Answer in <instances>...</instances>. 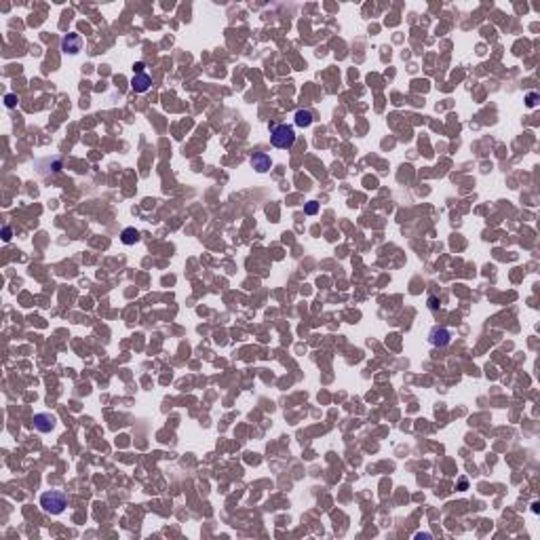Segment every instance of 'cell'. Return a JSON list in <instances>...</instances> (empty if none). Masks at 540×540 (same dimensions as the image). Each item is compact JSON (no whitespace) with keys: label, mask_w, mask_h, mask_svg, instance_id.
<instances>
[{"label":"cell","mask_w":540,"mask_h":540,"mask_svg":"<svg viewBox=\"0 0 540 540\" xmlns=\"http://www.w3.org/2000/svg\"><path fill=\"white\" fill-rule=\"evenodd\" d=\"M150 85H152V78L144 72H137L133 78H131V89H133L135 93H146L150 89Z\"/></svg>","instance_id":"6"},{"label":"cell","mask_w":540,"mask_h":540,"mask_svg":"<svg viewBox=\"0 0 540 540\" xmlns=\"http://www.w3.org/2000/svg\"><path fill=\"white\" fill-rule=\"evenodd\" d=\"M4 99H6V106H9V108H13V106H15V101H17L15 95H6Z\"/></svg>","instance_id":"12"},{"label":"cell","mask_w":540,"mask_h":540,"mask_svg":"<svg viewBox=\"0 0 540 540\" xmlns=\"http://www.w3.org/2000/svg\"><path fill=\"white\" fill-rule=\"evenodd\" d=\"M525 101H528V108H534L536 103H538V93H528Z\"/></svg>","instance_id":"10"},{"label":"cell","mask_w":540,"mask_h":540,"mask_svg":"<svg viewBox=\"0 0 540 540\" xmlns=\"http://www.w3.org/2000/svg\"><path fill=\"white\" fill-rule=\"evenodd\" d=\"M313 121H315V116H313L310 110H297L295 112V124L297 127H310Z\"/></svg>","instance_id":"8"},{"label":"cell","mask_w":540,"mask_h":540,"mask_svg":"<svg viewBox=\"0 0 540 540\" xmlns=\"http://www.w3.org/2000/svg\"><path fill=\"white\" fill-rule=\"evenodd\" d=\"M428 306H431L433 310L437 308V306H439V304H437V297H428Z\"/></svg>","instance_id":"14"},{"label":"cell","mask_w":540,"mask_h":540,"mask_svg":"<svg viewBox=\"0 0 540 540\" xmlns=\"http://www.w3.org/2000/svg\"><path fill=\"white\" fill-rule=\"evenodd\" d=\"M34 428L40 433H49L55 428V416L51 414H36L34 416Z\"/></svg>","instance_id":"4"},{"label":"cell","mask_w":540,"mask_h":540,"mask_svg":"<svg viewBox=\"0 0 540 540\" xmlns=\"http://www.w3.org/2000/svg\"><path fill=\"white\" fill-rule=\"evenodd\" d=\"M40 507L51 515H59V513H64V509H66V496L61 494V491H45V494L40 496Z\"/></svg>","instance_id":"2"},{"label":"cell","mask_w":540,"mask_h":540,"mask_svg":"<svg viewBox=\"0 0 540 540\" xmlns=\"http://www.w3.org/2000/svg\"><path fill=\"white\" fill-rule=\"evenodd\" d=\"M304 211H306L308 216H315V213L319 211V205H317V203H308V205H306V209H304Z\"/></svg>","instance_id":"11"},{"label":"cell","mask_w":540,"mask_h":540,"mask_svg":"<svg viewBox=\"0 0 540 540\" xmlns=\"http://www.w3.org/2000/svg\"><path fill=\"white\" fill-rule=\"evenodd\" d=\"M140 241V232L135 230V228H124L123 230V243L124 245H133Z\"/></svg>","instance_id":"9"},{"label":"cell","mask_w":540,"mask_h":540,"mask_svg":"<svg viewBox=\"0 0 540 540\" xmlns=\"http://www.w3.org/2000/svg\"><path fill=\"white\" fill-rule=\"evenodd\" d=\"M251 167L258 173H266L270 167H272V161H270V156L266 154V152H255V154L251 156Z\"/></svg>","instance_id":"5"},{"label":"cell","mask_w":540,"mask_h":540,"mask_svg":"<svg viewBox=\"0 0 540 540\" xmlns=\"http://www.w3.org/2000/svg\"><path fill=\"white\" fill-rule=\"evenodd\" d=\"M449 331L445 327H433L431 329V342L435 346H447L449 344Z\"/></svg>","instance_id":"7"},{"label":"cell","mask_w":540,"mask_h":540,"mask_svg":"<svg viewBox=\"0 0 540 540\" xmlns=\"http://www.w3.org/2000/svg\"><path fill=\"white\" fill-rule=\"evenodd\" d=\"M80 49H82V36L80 34H68V36H64V40H61V51L68 53V55L80 53Z\"/></svg>","instance_id":"3"},{"label":"cell","mask_w":540,"mask_h":540,"mask_svg":"<svg viewBox=\"0 0 540 540\" xmlns=\"http://www.w3.org/2000/svg\"><path fill=\"white\" fill-rule=\"evenodd\" d=\"M2 239H4V241H11V228H9V226L2 228Z\"/></svg>","instance_id":"13"},{"label":"cell","mask_w":540,"mask_h":540,"mask_svg":"<svg viewBox=\"0 0 540 540\" xmlns=\"http://www.w3.org/2000/svg\"><path fill=\"white\" fill-rule=\"evenodd\" d=\"M270 142H272L274 148L289 150L295 144V131H294V127H289V124H279V127H274L272 133H270Z\"/></svg>","instance_id":"1"}]
</instances>
